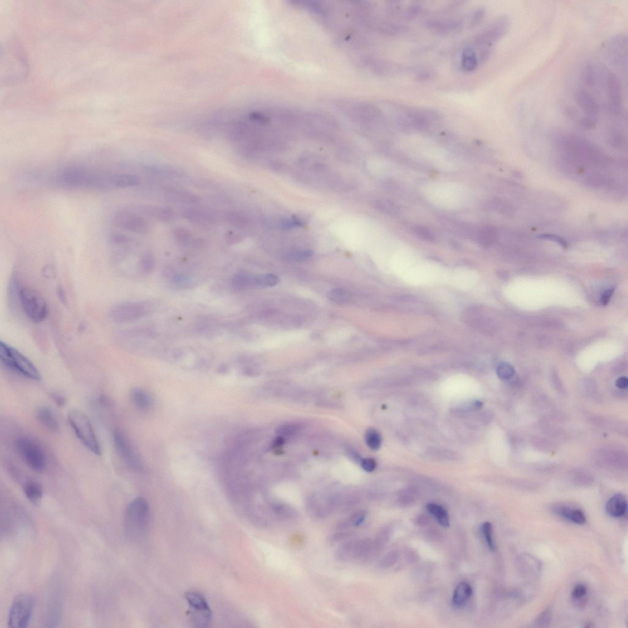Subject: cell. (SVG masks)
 <instances>
[{
  "mask_svg": "<svg viewBox=\"0 0 628 628\" xmlns=\"http://www.w3.org/2000/svg\"><path fill=\"white\" fill-rule=\"evenodd\" d=\"M365 440L368 446L372 450H379L381 446V434L375 429H371L367 431L366 433Z\"/></svg>",
  "mask_w": 628,
  "mask_h": 628,
  "instance_id": "d6a6232c",
  "label": "cell"
},
{
  "mask_svg": "<svg viewBox=\"0 0 628 628\" xmlns=\"http://www.w3.org/2000/svg\"><path fill=\"white\" fill-rule=\"evenodd\" d=\"M59 179L63 185L71 187L105 188L111 186L110 176L100 175L80 167L64 169L61 172Z\"/></svg>",
  "mask_w": 628,
  "mask_h": 628,
  "instance_id": "3957f363",
  "label": "cell"
},
{
  "mask_svg": "<svg viewBox=\"0 0 628 628\" xmlns=\"http://www.w3.org/2000/svg\"><path fill=\"white\" fill-rule=\"evenodd\" d=\"M57 291L59 298H60V299L61 301H63V302L64 303V301H66V297L65 295H64L63 289H62L61 287H59Z\"/></svg>",
  "mask_w": 628,
  "mask_h": 628,
  "instance_id": "91938a15",
  "label": "cell"
},
{
  "mask_svg": "<svg viewBox=\"0 0 628 628\" xmlns=\"http://www.w3.org/2000/svg\"><path fill=\"white\" fill-rule=\"evenodd\" d=\"M53 401L59 407H63L66 404V399L63 396L58 393H53L52 395Z\"/></svg>",
  "mask_w": 628,
  "mask_h": 628,
  "instance_id": "9f6ffc18",
  "label": "cell"
},
{
  "mask_svg": "<svg viewBox=\"0 0 628 628\" xmlns=\"http://www.w3.org/2000/svg\"><path fill=\"white\" fill-rule=\"evenodd\" d=\"M552 618V610L551 608L543 611L540 615L538 616L536 621H535V626L536 627H547L550 624Z\"/></svg>",
  "mask_w": 628,
  "mask_h": 628,
  "instance_id": "60d3db41",
  "label": "cell"
},
{
  "mask_svg": "<svg viewBox=\"0 0 628 628\" xmlns=\"http://www.w3.org/2000/svg\"><path fill=\"white\" fill-rule=\"evenodd\" d=\"M552 511L559 516L563 517L572 522L578 524V525H584L587 521L584 514L578 509L559 505L554 506L552 508Z\"/></svg>",
  "mask_w": 628,
  "mask_h": 628,
  "instance_id": "e0dca14e",
  "label": "cell"
},
{
  "mask_svg": "<svg viewBox=\"0 0 628 628\" xmlns=\"http://www.w3.org/2000/svg\"><path fill=\"white\" fill-rule=\"evenodd\" d=\"M485 15V10L483 7L477 8L473 11L470 18V26L475 27L477 26L478 24L482 21L484 16Z\"/></svg>",
  "mask_w": 628,
  "mask_h": 628,
  "instance_id": "ee69618b",
  "label": "cell"
},
{
  "mask_svg": "<svg viewBox=\"0 0 628 628\" xmlns=\"http://www.w3.org/2000/svg\"><path fill=\"white\" fill-rule=\"evenodd\" d=\"M239 239H240L239 236L238 235H236V234L234 233L228 234V236L227 237L228 242L233 244L237 243V242L239 241Z\"/></svg>",
  "mask_w": 628,
  "mask_h": 628,
  "instance_id": "680465c9",
  "label": "cell"
},
{
  "mask_svg": "<svg viewBox=\"0 0 628 628\" xmlns=\"http://www.w3.org/2000/svg\"><path fill=\"white\" fill-rule=\"evenodd\" d=\"M113 442L115 449L121 458L132 468L139 469L141 467L139 458L127 438L120 430L114 431Z\"/></svg>",
  "mask_w": 628,
  "mask_h": 628,
  "instance_id": "8fae6325",
  "label": "cell"
},
{
  "mask_svg": "<svg viewBox=\"0 0 628 628\" xmlns=\"http://www.w3.org/2000/svg\"><path fill=\"white\" fill-rule=\"evenodd\" d=\"M511 26V19L508 16H502L495 20L474 39V46L490 48L508 33Z\"/></svg>",
  "mask_w": 628,
  "mask_h": 628,
  "instance_id": "ba28073f",
  "label": "cell"
},
{
  "mask_svg": "<svg viewBox=\"0 0 628 628\" xmlns=\"http://www.w3.org/2000/svg\"><path fill=\"white\" fill-rule=\"evenodd\" d=\"M367 517V512L360 511L354 512L339 526L340 530H346L348 528L358 527L365 522Z\"/></svg>",
  "mask_w": 628,
  "mask_h": 628,
  "instance_id": "f546056e",
  "label": "cell"
},
{
  "mask_svg": "<svg viewBox=\"0 0 628 628\" xmlns=\"http://www.w3.org/2000/svg\"><path fill=\"white\" fill-rule=\"evenodd\" d=\"M150 511L147 501L143 498L132 501L126 508L124 516V529L128 539L139 540L147 533Z\"/></svg>",
  "mask_w": 628,
  "mask_h": 628,
  "instance_id": "6da1fadb",
  "label": "cell"
},
{
  "mask_svg": "<svg viewBox=\"0 0 628 628\" xmlns=\"http://www.w3.org/2000/svg\"><path fill=\"white\" fill-rule=\"evenodd\" d=\"M582 80L584 83L588 86H593L595 81V70L593 69L592 65L588 64L584 70L582 74Z\"/></svg>",
  "mask_w": 628,
  "mask_h": 628,
  "instance_id": "7bdbcfd3",
  "label": "cell"
},
{
  "mask_svg": "<svg viewBox=\"0 0 628 628\" xmlns=\"http://www.w3.org/2000/svg\"><path fill=\"white\" fill-rule=\"evenodd\" d=\"M423 7L421 5H414L407 8L404 16L406 19H413L421 15Z\"/></svg>",
  "mask_w": 628,
  "mask_h": 628,
  "instance_id": "f6af8a7d",
  "label": "cell"
},
{
  "mask_svg": "<svg viewBox=\"0 0 628 628\" xmlns=\"http://www.w3.org/2000/svg\"><path fill=\"white\" fill-rule=\"evenodd\" d=\"M587 593V588L585 585L579 584L577 585L574 588L572 591V596L576 599H581L586 595Z\"/></svg>",
  "mask_w": 628,
  "mask_h": 628,
  "instance_id": "f907efd6",
  "label": "cell"
},
{
  "mask_svg": "<svg viewBox=\"0 0 628 628\" xmlns=\"http://www.w3.org/2000/svg\"><path fill=\"white\" fill-rule=\"evenodd\" d=\"M188 615L191 624L197 627L208 626L212 619V612L210 607L191 608Z\"/></svg>",
  "mask_w": 628,
  "mask_h": 628,
  "instance_id": "ac0fdd59",
  "label": "cell"
},
{
  "mask_svg": "<svg viewBox=\"0 0 628 628\" xmlns=\"http://www.w3.org/2000/svg\"><path fill=\"white\" fill-rule=\"evenodd\" d=\"M182 215L186 219L196 224L210 225L215 222L212 216L201 210H187Z\"/></svg>",
  "mask_w": 628,
  "mask_h": 628,
  "instance_id": "cb8c5ba5",
  "label": "cell"
},
{
  "mask_svg": "<svg viewBox=\"0 0 628 628\" xmlns=\"http://www.w3.org/2000/svg\"><path fill=\"white\" fill-rule=\"evenodd\" d=\"M539 238L541 239H548V240L556 242V243L561 244L563 247H567V243H566L564 239L559 237V236H557L556 235L546 234V235H540Z\"/></svg>",
  "mask_w": 628,
  "mask_h": 628,
  "instance_id": "db71d44e",
  "label": "cell"
},
{
  "mask_svg": "<svg viewBox=\"0 0 628 628\" xmlns=\"http://www.w3.org/2000/svg\"><path fill=\"white\" fill-rule=\"evenodd\" d=\"M15 446L20 457L33 471L41 472L46 468V453L37 442L29 437L22 436L17 439Z\"/></svg>",
  "mask_w": 628,
  "mask_h": 628,
  "instance_id": "8992f818",
  "label": "cell"
},
{
  "mask_svg": "<svg viewBox=\"0 0 628 628\" xmlns=\"http://www.w3.org/2000/svg\"><path fill=\"white\" fill-rule=\"evenodd\" d=\"M329 300L337 304L347 303L351 298L349 293L343 289H334L329 291L328 294Z\"/></svg>",
  "mask_w": 628,
  "mask_h": 628,
  "instance_id": "d590c367",
  "label": "cell"
},
{
  "mask_svg": "<svg viewBox=\"0 0 628 628\" xmlns=\"http://www.w3.org/2000/svg\"><path fill=\"white\" fill-rule=\"evenodd\" d=\"M67 420L81 443L95 455H100V445L89 416L80 410H72L67 415Z\"/></svg>",
  "mask_w": 628,
  "mask_h": 628,
  "instance_id": "277c9868",
  "label": "cell"
},
{
  "mask_svg": "<svg viewBox=\"0 0 628 628\" xmlns=\"http://www.w3.org/2000/svg\"><path fill=\"white\" fill-rule=\"evenodd\" d=\"M627 502L626 498L621 494H616L610 498L605 507L608 515L612 517H620L626 513Z\"/></svg>",
  "mask_w": 628,
  "mask_h": 628,
  "instance_id": "d6986e66",
  "label": "cell"
},
{
  "mask_svg": "<svg viewBox=\"0 0 628 628\" xmlns=\"http://www.w3.org/2000/svg\"><path fill=\"white\" fill-rule=\"evenodd\" d=\"M18 300L27 317L35 323H41L46 319L49 308L43 296L29 287H21Z\"/></svg>",
  "mask_w": 628,
  "mask_h": 628,
  "instance_id": "5b68a950",
  "label": "cell"
},
{
  "mask_svg": "<svg viewBox=\"0 0 628 628\" xmlns=\"http://www.w3.org/2000/svg\"><path fill=\"white\" fill-rule=\"evenodd\" d=\"M34 599L27 593L20 594L14 599L8 613V626L12 628L28 627L34 609Z\"/></svg>",
  "mask_w": 628,
  "mask_h": 628,
  "instance_id": "52a82bcc",
  "label": "cell"
},
{
  "mask_svg": "<svg viewBox=\"0 0 628 628\" xmlns=\"http://www.w3.org/2000/svg\"><path fill=\"white\" fill-rule=\"evenodd\" d=\"M497 236V230L492 226L484 227L478 231L476 239L481 244L488 245L495 240Z\"/></svg>",
  "mask_w": 628,
  "mask_h": 628,
  "instance_id": "1f68e13d",
  "label": "cell"
},
{
  "mask_svg": "<svg viewBox=\"0 0 628 628\" xmlns=\"http://www.w3.org/2000/svg\"><path fill=\"white\" fill-rule=\"evenodd\" d=\"M429 29L436 33L448 35L457 33L463 29V22L460 19H430L427 22Z\"/></svg>",
  "mask_w": 628,
  "mask_h": 628,
  "instance_id": "5bb4252c",
  "label": "cell"
},
{
  "mask_svg": "<svg viewBox=\"0 0 628 628\" xmlns=\"http://www.w3.org/2000/svg\"><path fill=\"white\" fill-rule=\"evenodd\" d=\"M185 599L191 608L209 607L207 602L201 595L195 592H187L185 593Z\"/></svg>",
  "mask_w": 628,
  "mask_h": 628,
  "instance_id": "836d02e7",
  "label": "cell"
},
{
  "mask_svg": "<svg viewBox=\"0 0 628 628\" xmlns=\"http://www.w3.org/2000/svg\"><path fill=\"white\" fill-rule=\"evenodd\" d=\"M616 387L620 389H624L627 387L628 380L626 377H619L615 382Z\"/></svg>",
  "mask_w": 628,
  "mask_h": 628,
  "instance_id": "6f0895ef",
  "label": "cell"
},
{
  "mask_svg": "<svg viewBox=\"0 0 628 628\" xmlns=\"http://www.w3.org/2000/svg\"><path fill=\"white\" fill-rule=\"evenodd\" d=\"M36 418L45 429L52 433L58 432L59 425L57 419L49 407H39L36 412Z\"/></svg>",
  "mask_w": 628,
  "mask_h": 628,
  "instance_id": "2e32d148",
  "label": "cell"
},
{
  "mask_svg": "<svg viewBox=\"0 0 628 628\" xmlns=\"http://www.w3.org/2000/svg\"><path fill=\"white\" fill-rule=\"evenodd\" d=\"M413 232L418 238L427 242H432L435 239V235L430 229L423 226L414 228Z\"/></svg>",
  "mask_w": 628,
  "mask_h": 628,
  "instance_id": "ab89813d",
  "label": "cell"
},
{
  "mask_svg": "<svg viewBox=\"0 0 628 628\" xmlns=\"http://www.w3.org/2000/svg\"><path fill=\"white\" fill-rule=\"evenodd\" d=\"M0 360L11 371L33 381H39L41 374L35 365L26 357L7 343L0 342Z\"/></svg>",
  "mask_w": 628,
  "mask_h": 628,
  "instance_id": "7a4b0ae2",
  "label": "cell"
},
{
  "mask_svg": "<svg viewBox=\"0 0 628 628\" xmlns=\"http://www.w3.org/2000/svg\"><path fill=\"white\" fill-rule=\"evenodd\" d=\"M146 312L145 304L127 301L112 306L109 309V317L114 323L125 324L141 319Z\"/></svg>",
  "mask_w": 628,
  "mask_h": 628,
  "instance_id": "9c48e42d",
  "label": "cell"
},
{
  "mask_svg": "<svg viewBox=\"0 0 628 628\" xmlns=\"http://www.w3.org/2000/svg\"><path fill=\"white\" fill-rule=\"evenodd\" d=\"M118 227L135 233L145 234L148 232V222L142 217L133 214L120 213L115 218Z\"/></svg>",
  "mask_w": 628,
  "mask_h": 628,
  "instance_id": "4fadbf2b",
  "label": "cell"
},
{
  "mask_svg": "<svg viewBox=\"0 0 628 628\" xmlns=\"http://www.w3.org/2000/svg\"><path fill=\"white\" fill-rule=\"evenodd\" d=\"M498 377L503 381L511 379L514 374V368L508 363H501L498 366L497 370Z\"/></svg>",
  "mask_w": 628,
  "mask_h": 628,
  "instance_id": "74e56055",
  "label": "cell"
},
{
  "mask_svg": "<svg viewBox=\"0 0 628 628\" xmlns=\"http://www.w3.org/2000/svg\"><path fill=\"white\" fill-rule=\"evenodd\" d=\"M576 102L584 110L587 117L598 119L599 106L598 103L589 92L585 89H579L576 94Z\"/></svg>",
  "mask_w": 628,
  "mask_h": 628,
  "instance_id": "9a60e30c",
  "label": "cell"
},
{
  "mask_svg": "<svg viewBox=\"0 0 628 628\" xmlns=\"http://www.w3.org/2000/svg\"><path fill=\"white\" fill-rule=\"evenodd\" d=\"M111 182L112 187L125 188L134 187L140 184L139 177L131 174H117L111 176Z\"/></svg>",
  "mask_w": 628,
  "mask_h": 628,
  "instance_id": "7402d4cb",
  "label": "cell"
},
{
  "mask_svg": "<svg viewBox=\"0 0 628 628\" xmlns=\"http://www.w3.org/2000/svg\"><path fill=\"white\" fill-rule=\"evenodd\" d=\"M272 515L281 520H292L297 519L298 513L292 507L282 504H275L271 507Z\"/></svg>",
  "mask_w": 628,
  "mask_h": 628,
  "instance_id": "4316f807",
  "label": "cell"
},
{
  "mask_svg": "<svg viewBox=\"0 0 628 628\" xmlns=\"http://www.w3.org/2000/svg\"><path fill=\"white\" fill-rule=\"evenodd\" d=\"M132 402L138 409L147 410L153 405V399L147 391L135 388L131 393Z\"/></svg>",
  "mask_w": 628,
  "mask_h": 628,
  "instance_id": "44dd1931",
  "label": "cell"
},
{
  "mask_svg": "<svg viewBox=\"0 0 628 628\" xmlns=\"http://www.w3.org/2000/svg\"><path fill=\"white\" fill-rule=\"evenodd\" d=\"M435 73L431 70H421L416 73L415 80L419 82H427L435 78Z\"/></svg>",
  "mask_w": 628,
  "mask_h": 628,
  "instance_id": "681fc988",
  "label": "cell"
},
{
  "mask_svg": "<svg viewBox=\"0 0 628 628\" xmlns=\"http://www.w3.org/2000/svg\"><path fill=\"white\" fill-rule=\"evenodd\" d=\"M166 194L173 201L184 202V203H196L199 199L198 196L193 193L185 191L171 189V188H169Z\"/></svg>",
  "mask_w": 628,
  "mask_h": 628,
  "instance_id": "f1b7e54d",
  "label": "cell"
},
{
  "mask_svg": "<svg viewBox=\"0 0 628 628\" xmlns=\"http://www.w3.org/2000/svg\"><path fill=\"white\" fill-rule=\"evenodd\" d=\"M478 64V57L472 47H467L462 53L461 66L467 72H472L477 68Z\"/></svg>",
  "mask_w": 628,
  "mask_h": 628,
  "instance_id": "83f0119b",
  "label": "cell"
},
{
  "mask_svg": "<svg viewBox=\"0 0 628 628\" xmlns=\"http://www.w3.org/2000/svg\"><path fill=\"white\" fill-rule=\"evenodd\" d=\"M353 536V534L350 532L346 531V530H340L339 532L332 534L330 538V541L333 543L343 541L350 538Z\"/></svg>",
  "mask_w": 628,
  "mask_h": 628,
  "instance_id": "7dc6e473",
  "label": "cell"
},
{
  "mask_svg": "<svg viewBox=\"0 0 628 628\" xmlns=\"http://www.w3.org/2000/svg\"><path fill=\"white\" fill-rule=\"evenodd\" d=\"M298 430V427L296 425H287L282 426L278 429V433L283 435H290Z\"/></svg>",
  "mask_w": 628,
  "mask_h": 628,
  "instance_id": "f5cc1de1",
  "label": "cell"
},
{
  "mask_svg": "<svg viewBox=\"0 0 628 628\" xmlns=\"http://www.w3.org/2000/svg\"><path fill=\"white\" fill-rule=\"evenodd\" d=\"M146 215L163 222H169L174 218V213L170 208L159 206H148L143 208Z\"/></svg>",
  "mask_w": 628,
  "mask_h": 628,
  "instance_id": "d4e9b609",
  "label": "cell"
},
{
  "mask_svg": "<svg viewBox=\"0 0 628 628\" xmlns=\"http://www.w3.org/2000/svg\"><path fill=\"white\" fill-rule=\"evenodd\" d=\"M427 511L435 518L443 527L448 528L450 525L449 514L443 506L437 504L430 503L426 507Z\"/></svg>",
  "mask_w": 628,
  "mask_h": 628,
  "instance_id": "484cf974",
  "label": "cell"
},
{
  "mask_svg": "<svg viewBox=\"0 0 628 628\" xmlns=\"http://www.w3.org/2000/svg\"><path fill=\"white\" fill-rule=\"evenodd\" d=\"M173 235L177 243L182 245L189 244L193 241L192 233L185 228H177L174 230Z\"/></svg>",
  "mask_w": 628,
  "mask_h": 628,
  "instance_id": "8d00e7d4",
  "label": "cell"
},
{
  "mask_svg": "<svg viewBox=\"0 0 628 628\" xmlns=\"http://www.w3.org/2000/svg\"><path fill=\"white\" fill-rule=\"evenodd\" d=\"M361 465L365 471L371 472L376 469V462L373 458H365L362 460Z\"/></svg>",
  "mask_w": 628,
  "mask_h": 628,
  "instance_id": "816d5d0a",
  "label": "cell"
},
{
  "mask_svg": "<svg viewBox=\"0 0 628 628\" xmlns=\"http://www.w3.org/2000/svg\"><path fill=\"white\" fill-rule=\"evenodd\" d=\"M25 496L33 505H40L43 497V489L38 481L30 480L25 481L23 485Z\"/></svg>",
  "mask_w": 628,
  "mask_h": 628,
  "instance_id": "ffe728a7",
  "label": "cell"
},
{
  "mask_svg": "<svg viewBox=\"0 0 628 628\" xmlns=\"http://www.w3.org/2000/svg\"><path fill=\"white\" fill-rule=\"evenodd\" d=\"M371 543L365 540H351L338 548L336 556L345 563H356L367 559L371 550Z\"/></svg>",
  "mask_w": 628,
  "mask_h": 628,
  "instance_id": "30bf717a",
  "label": "cell"
},
{
  "mask_svg": "<svg viewBox=\"0 0 628 628\" xmlns=\"http://www.w3.org/2000/svg\"><path fill=\"white\" fill-rule=\"evenodd\" d=\"M605 80L610 111L614 115H620L623 105L621 84L617 77L610 72H607Z\"/></svg>",
  "mask_w": 628,
  "mask_h": 628,
  "instance_id": "7c38bea8",
  "label": "cell"
},
{
  "mask_svg": "<svg viewBox=\"0 0 628 628\" xmlns=\"http://www.w3.org/2000/svg\"><path fill=\"white\" fill-rule=\"evenodd\" d=\"M110 241L112 243L116 245H125L127 244L129 241L127 236L123 235L120 233H113L110 235Z\"/></svg>",
  "mask_w": 628,
  "mask_h": 628,
  "instance_id": "c3c4849f",
  "label": "cell"
},
{
  "mask_svg": "<svg viewBox=\"0 0 628 628\" xmlns=\"http://www.w3.org/2000/svg\"><path fill=\"white\" fill-rule=\"evenodd\" d=\"M472 595V589L467 583L461 582L457 585L453 593V603L457 607L463 606Z\"/></svg>",
  "mask_w": 628,
  "mask_h": 628,
  "instance_id": "603a6c76",
  "label": "cell"
},
{
  "mask_svg": "<svg viewBox=\"0 0 628 628\" xmlns=\"http://www.w3.org/2000/svg\"><path fill=\"white\" fill-rule=\"evenodd\" d=\"M224 218L228 224L235 227L244 228L249 225V221L246 217L235 211L225 213Z\"/></svg>",
  "mask_w": 628,
  "mask_h": 628,
  "instance_id": "4dcf8cb0",
  "label": "cell"
},
{
  "mask_svg": "<svg viewBox=\"0 0 628 628\" xmlns=\"http://www.w3.org/2000/svg\"><path fill=\"white\" fill-rule=\"evenodd\" d=\"M278 283H280V278L277 275L272 274L253 277V286L257 287H274Z\"/></svg>",
  "mask_w": 628,
  "mask_h": 628,
  "instance_id": "e575fe53",
  "label": "cell"
},
{
  "mask_svg": "<svg viewBox=\"0 0 628 628\" xmlns=\"http://www.w3.org/2000/svg\"><path fill=\"white\" fill-rule=\"evenodd\" d=\"M614 291H615L614 289H608L606 291L604 292L603 294H602L601 298V303L602 305L605 306L608 305V303H609L611 297H612Z\"/></svg>",
  "mask_w": 628,
  "mask_h": 628,
  "instance_id": "11a10c76",
  "label": "cell"
},
{
  "mask_svg": "<svg viewBox=\"0 0 628 628\" xmlns=\"http://www.w3.org/2000/svg\"><path fill=\"white\" fill-rule=\"evenodd\" d=\"M253 277L243 274L236 275L233 280V284L238 289H243L249 286H253Z\"/></svg>",
  "mask_w": 628,
  "mask_h": 628,
  "instance_id": "b9f144b4",
  "label": "cell"
},
{
  "mask_svg": "<svg viewBox=\"0 0 628 628\" xmlns=\"http://www.w3.org/2000/svg\"><path fill=\"white\" fill-rule=\"evenodd\" d=\"M481 531L489 547L492 551L496 550V545L494 542V538H493V529L492 524L490 522H485L481 526Z\"/></svg>",
  "mask_w": 628,
  "mask_h": 628,
  "instance_id": "f35d334b",
  "label": "cell"
},
{
  "mask_svg": "<svg viewBox=\"0 0 628 628\" xmlns=\"http://www.w3.org/2000/svg\"><path fill=\"white\" fill-rule=\"evenodd\" d=\"M141 263H142L143 269L145 271H151L154 267V260L153 255L150 254V253H146L142 257Z\"/></svg>",
  "mask_w": 628,
  "mask_h": 628,
  "instance_id": "bcb514c9",
  "label": "cell"
}]
</instances>
